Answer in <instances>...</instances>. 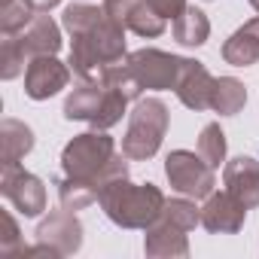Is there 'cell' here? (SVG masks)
I'll return each instance as SVG.
<instances>
[{
  "mask_svg": "<svg viewBox=\"0 0 259 259\" xmlns=\"http://www.w3.org/2000/svg\"><path fill=\"white\" fill-rule=\"evenodd\" d=\"M128 156L116 153V144L107 132H85V135H76L64 150H61V168H64V177H76V180H85L92 183L98 192L119 180V177H128Z\"/></svg>",
  "mask_w": 259,
  "mask_h": 259,
  "instance_id": "obj_1",
  "label": "cell"
},
{
  "mask_svg": "<svg viewBox=\"0 0 259 259\" xmlns=\"http://www.w3.org/2000/svg\"><path fill=\"white\" fill-rule=\"evenodd\" d=\"M98 201H101L104 213L122 229H147L165 210V195L159 186H153V183L138 186V183H128V177L107 183L101 189Z\"/></svg>",
  "mask_w": 259,
  "mask_h": 259,
  "instance_id": "obj_2",
  "label": "cell"
},
{
  "mask_svg": "<svg viewBox=\"0 0 259 259\" xmlns=\"http://www.w3.org/2000/svg\"><path fill=\"white\" fill-rule=\"evenodd\" d=\"M125 25H119L116 19L104 16L95 28H89L85 34H76L70 43V70L89 82L101 79V73L125 58Z\"/></svg>",
  "mask_w": 259,
  "mask_h": 259,
  "instance_id": "obj_3",
  "label": "cell"
},
{
  "mask_svg": "<svg viewBox=\"0 0 259 259\" xmlns=\"http://www.w3.org/2000/svg\"><path fill=\"white\" fill-rule=\"evenodd\" d=\"M125 104H128V98L119 89H110L101 79H95V82L85 79L79 89H73L67 95V101H64V119H70V122H89L92 128H98V132H107V128H113L122 119Z\"/></svg>",
  "mask_w": 259,
  "mask_h": 259,
  "instance_id": "obj_4",
  "label": "cell"
},
{
  "mask_svg": "<svg viewBox=\"0 0 259 259\" xmlns=\"http://www.w3.org/2000/svg\"><path fill=\"white\" fill-rule=\"evenodd\" d=\"M168 132V107L159 98H138V107L128 119V132L122 138V153L132 162L153 159Z\"/></svg>",
  "mask_w": 259,
  "mask_h": 259,
  "instance_id": "obj_5",
  "label": "cell"
},
{
  "mask_svg": "<svg viewBox=\"0 0 259 259\" xmlns=\"http://www.w3.org/2000/svg\"><path fill=\"white\" fill-rule=\"evenodd\" d=\"M165 174L171 189H177L186 198H207L217 186L213 168L198 153H189V150H174L165 159Z\"/></svg>",
  "mask_w": 259,
  "mask_h": 259,
  "instance_id": "obj_6",
  "label": "cell"
},
{
  "mask_svg": "<svg viewBox=\"0 0 259 259\" xmlns=\"http://www.w3.org/2000/svg\"><path fill=\"white\" fill-rule=\"evenodd\" d=\"M0 192H4V198L22 217H40L46 210V186H43V180L34 177L31 171H25L22 165H4Z\"/></svg>",
  "mask_w": 259,
  "mask_h": 259,
  "instance_id": "obj_7",
  "label": "cell"
},
{
  "mask_svg": "<svg viewBox=\"0 0 259 259\" xmlns=\"http://www.w3.org/2000/svg\"><path fill=\"white\" fill-rule=\"evenodd\" d=\"M180 64L183 58L168 55L162 49H138L128 55V67H132L135 79L141 82V89H174L177 76H180Z\"/></svg>",
  "mask_w": 259,
  "mask_h": 259,
  "instance_id": "obj_8",
  "label": "cell"
},
{
  "mask_svg": "<svg viewBox=\"0 0 259 259\" xmlns=\"http://www.w3.org/2000/svg\"><path fill=\"white\" fill-rule=\"evenodd\" d=\"M37 241L52 247L58 256H73L82 247V223L76 220V210H52L37 226Z\"/></svg>",
  "mask_w": 259,
  "mask_h": 259,
  "instance_id": "obj_9",
  "label": "cell"
},
{
  "mask_svg": "<svg viewBox=\"0 0 259 259\" xmlns=\"http://www.w3.org/2000/svg\"><path fill=\"white\" fill-rule=\"evenodd\" d=\"M67 82H70V67L61 64L55 55H37V58L28 61V70H25V95L31 101H46V98L58 95Z\"/></svg>",
  "mask_w": 259,
  "mask_h": 259,
  "instance_id": "obj_10",
  "label": "cell"
},
{
  "mask_svg": "<svg viewBox=\"0 0 259 259\" xmlns=\"http://www.w3.org/2000/svg\"><path fill=\"white\" fill-rule=\"evenodd\" d=\"M247 217V207L226 189V192H210L204 207H201V226L210 235H235L241 232Z\"/></svg>",
  "mask_w": 259,
  "mask_h": 259,
  "instance_id": "obj_11",
  "label": "cell"
},
{
  "mask_svg": "<svg viewBox=\"0 0 259 259\" xmlns=\"http://www.w3.org/2000/svg\"><path fill=\"white\" fill-rule=\"evenodd\" d=\"M174 92H177V98H180V104H183V107H189V110H210L213 76L207 73V67H204L201 61L183 58Z\"/></svg>",
  "mask_w": 259,
  "mask_h": 259,
  "instance_id": "obj_12",
  "label": "cell"
},
{
  "mask_svg": "<svg viewBox=\"0 0 259 259\" xmlns=\"http://www.w3.org/2000/svg\"><path fill=\"white\" fill-rule=\"evenodd\" d=\"M223 183L247 210L259 207V162L256 159H250V156L232 159L223 171Z\"/></svg>",
  "mask_w": 259,
  "mask_h": 259,
  "instance_id": "obj_13",
  "label": "cell"
},
{
  "mask_svg": "<svg viewBox=\"0 0 259 259\" xmlns=\"http://www.w3.org/2000/svg\"><path fill=\"white\" fill-rule=\"evenodd\" d=\"M19 37L22 49L28 58H37V55H55L61 49V28L52 22L49 13H37L31 19V25L22 31V34H13Z\"/></svg>",
  "mask_w": 259,
  "mask_h": 259,
  "instance_id": "obj_14",
  "label": "cell"
},
{
  "mask_svg": "<svg viewBox=\"0 0 259 259\" xmlns=\"http://www.w3.org/2000/svg\"><path fill=\"white\" fill-rule=\"evenodd\" d=\"M144 250H147V256H189L186 229H180L171 220L159 217L153 226H147Z\"/></svg>",
  "mask_w": 259,
  "mask_h": 259,
  "instance_id": "obj_15",
  "label": "cell"
},
{
  "mask_svg": "<svg viewBox=\"0 0 259 259\" xmlns=\"http://www.w3.org/2000/svg\"><path fill=\"white\" fill-rule=\"evenodd\" d=\"M223 58H226V64H235V67H250L259 61V16L250 19L244 28H238L226 40Z\"/></svg>",
  "mask_w": 259,
  "mask_h": 259,
  "instance_id": "obj_16",
  "label": "cell"
},
{
  "mask_svg": "<svg viewBox=\"0 0 259 259\" xmlns=\"http://www.w3.org/2000/svg\"><path fill=\"white\" fill-rule=\"evenodd\" d=\"M0 150H4V165H19L34 150V132L19 119L0 122Z\"/></svg>",
  "mask_w": 259,
  "mask_h": 259,
  "instance_id": "obj_17",
  "label": "cell"
},
{
  "mask_svg": "<svg viewBox=\"0 0 259 259\" xmlns=\"http://www.w3.org/2000/svg\"><path fill=\"white\" fill-rule=\"evenodd\" d=\"M171 34H174V40L183 43V46H201V43H207V37H210V22H207V16H204L201 10L186 7V10L171 22Z\"/></svg>",
  "mask_w": 259,
  "mask_h": 259,
  "instance_id": "obj_18",
  "label": "cell"
},
{
  "mask_svg": "<svg viewBox=\"0 0 259 259\" xmlns=\"http://www.w3.org/2000/svg\"><path fill=\"white\" fill-rule=\"evenodd\" d=\"M247 104V89L241 79L235 76H220L213 79V92H210V110H217L220 116H235L241 113Z\"/></svg>",
  "mask_w": 259,
  "mask_h": 259,
  "instance_id": "obj_19",
  "label": "cell"
},
{
  "mask_svg": "<svg viewBox=\"0 0 259 259\" xmlns=\"http://www.w3.org/2000/svg\"><path fill=\"white\" fill-rule=\"evenodd\" d=\"M37 13L40 10L34 0H0V34L4 37L22 34Z\"/></svg>",
  "mask_w": 259,
  "mask_h": 259,
  "instance_id": "obj_20",
  "label": "cell"
},
{
  "mask_svg": "<svg viewBox=\"0 0 259 259\" xmlns=\"http://www.w3.org/2000/svg\"><path fill=\"white\" fill-rule=\"evenodd\" d=\"M165 22H168V19L156 10L153 0H141L138 10L128 16L125 28H128V31H135L138 37H159V34H165Z\"/></svg>",
  "mask_w": 259,
  "mask_h": 259,
  "instance_id": "obj_21",
  "label": "cell"
},
{
  "mask_svg": "<svg viewBox=\"0 0 259 259\" xmlns=\"http://www.w3.org/2000/svg\"><path fill=\"white\" fill-rule=\"evenodd\" d=\"M98 189L85 180H76V177H61L58 180V198H61V207L67 210H82L89 204L98 201Z\"/></svg>",
  "mask_w": 259,
  "mask_h": 259,
  "instance_id": "obj_22",
  "label": "cell"
},
{
  "mask_svg": "<svg viewBox=\"0 0 259 259\" xmlns=\"http://www.w3.org/2000/svg\"><path fill=\"white\" fill-rule=\"evenodd\" d=\"M104 16H107V10H104V7H92V4H70V7L64 10V16H61V25H64V31H67L70 37H76V34H85L89 28H95Z\"/></svg>",
  "mask_w": 259,
  "mask_h": 259,
  "instance_id": "obj_23",
  "label": "cell"
},
{
  "mask_svg": "<svg viewBox=\"0 0 259 259\" xmlns=\"http://www.w3.org/2000/svg\"><path fill=\"white\" fill-rule=\"evenodd\" d=\"M198 156H201L213 171L226 162V135H223L220 122H207V125L201 128V135H198Z\"/></svg>",
  "mask_w": 259,
  "mask_h": 259,
  "instance_id": "obj_24",
  "label": "cell"
},
{
  "mask_svg": "<svg viewBox=\"0 0 259 259\" xmlns=\"http://www.w3.org/2000/svg\"><path fill=\"white\" fill-rule=\"evenodd\" d=\"M28 61L31 58L25 55L19 37H4V43H0V76H4V79H16L25 70Z\"/></svg>",
  "mask_w": 259,
  "mask_h": 259,
  "instance_id": "obj_25",
  "label": "cell"
},
{
  "mask_svg": "<svg viewBox=\"0 0 259 259\" xmlns=\"http://www.w3.org/2000/svg\"><path fill=\"white\" fill-rule=\"evenodd\" d=\"M162 217L171 220L174 226L192 232V229L201 223V207H195V201H189V198H171V201H165Z\"/></svg>",
  "mask_w": 259,
  "mask_h": 259,
  "instance_id": "obj_26",
  "label": "cell"
},
{
  "mask_svg": "<svg viewBox=\"0 0 259 259\" xmlns=\"http://www.w3.org/2000/svg\"><path fill=\"white\" fill-rule=\"evenodd\" d=\"M4 238H0V253H4L7 259H13V256H19V226H16V220H13V213L10 210H4Z\"/></svg>",
  "mask_w": 259,
  "mask_h": 259,
  "instance_id": "obj_27",
  "label": "cell"
},
{
  "mask_svg": "<svg viewBox=\"0 0 259 259\" xmlns=\"http://www.w3.org/2000/svg\"><path fill=\"white\" fill-rule=\"evenodd\" d=\"M138 4H141V0H104V10H107L110 19H116L119 25H125L128 16L138 10Z\"/></svg>",
  "mask_w": 259,
  "mask_h": 259,
  "instance_id": "obj_28",
  "label": "cell"
},
{
  "mask_svg": "<svg viewBox=\"0 0 259 259\" xmlns=\"http://www.w3.org/2000/svg\"><path fill=\"white\" fill-rule=\"evenodd\" d=\"M153 4H156V10H159L165 19H171V22L186 10V0H153Z\"/></svg>",
  "mask_w": 259,
  "mask_h": 259,
  "instance_id": "obj_29",
  "label": "cell"
},
{
  "mask_svg": "<svg viewBox=\"0 0 259 259\" xmlns=\"http://www.w3.org/2000/svg\"><path fill=\"white\" fill-rule=\"evenodd\" d=\"M34 4H37V10H40V13H49L52 7H58V4H61V0H34Z\"/></svg>",
  "mask_w": 259,
  "mask_h": 259,
  "instance_id": "obj_30",
  "label": "cell"
},
{
  "mask_svg": "<svg viewBox=\"0 0 259 259\" xmlns=\"http://www.w3.org/2000/svg\"><path fill=\"white\" fill-rule=\"evenodd\" d=\"M250 7H253V10H256V13H259V0H250Z\"/></svg>",
  "mask_w": 259,
  "mask_h": 259,
  "instance_id": "obj_31",
  "label": "cell"
}]
</instances>
